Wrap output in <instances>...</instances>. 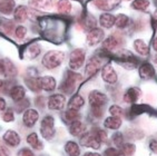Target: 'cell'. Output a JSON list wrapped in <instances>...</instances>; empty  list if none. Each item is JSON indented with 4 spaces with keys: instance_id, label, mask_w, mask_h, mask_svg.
Returning a JSON list of instances; mask_svg holds the SVG:
<instances>
[{
    "instance_id": "obj_24",
    "label": "cell",
    "mask_w": 157,
    "mask_h": 156,
    "mask_svg": "<svg viewBox=\"0 0 157 156\" xmlns=\"http://www.w3.org/2000/svg\"><path fill=\"white\" fill-rule=\"evenodd\" d=\"M134 48H135V50L139 55H142V56H147L149 54V47H148L147 44L144 40H142V39H137V40L134 41Z\"/></svg>"
},
{
    "instance_id": "obj_50",
    "label": "cell",
    "mask_w": 157,
    "mask_h": 156,
    "mask_svg": "<svg viewBox=\"0 0 157 156\" xmlns=\"http://www.w3.org/2000/svg\"><path fill=\"white\" fill-rule=\"evenodd\" d=\"M155 63L157 64V56H156V58H155Z\"/></svg>"
},
{
    "instance_id": "obj_40",
    "label": "cell",
    "mask_w": 157,
    "mask_h": 156,
    "mask_svg": "<svg viewBox=\"0 0 157 156\" xmlns=\"http://www.w3.org/2000/svg\"><path fill=\"white\" fill-rule=\"evenodd\" d=\"M124 111H123V108L121 106H117V105H113L112 107L109 108V114L112 115V116H117V117H121L123 115Z\"/></svg>"
},
{
    "instance_id": "obj_31",
    "label": "cell",
    "mask_w": 157,
    "mask_h": 156,
    "mask_svg": "<svg viewBox=\"0 0 157 156\" xmlns=\"http://www.w3.org/2000/svg\"><path fill=\"white\" fill-rule=\"evenodd\" d=\"M121 150V156H133L134 153H135V150H136V147L134 144H129V143H125L123 146L119 148Z\"/></svg>"
},
{
    "instance_id": "obj_17",
    "label": "cell",
    "mask_w": 157,
    "mask_h": 156,
    "mask_svg": "<svg viewBox=\"0 0 157 156\" xmlns=\"http://www.w3.org/2000/svg\"><path fill=\"white\" fill-rule=\"evenodd\" d=\"M154 74H155V69L151 64L145 63L139 67V76L143 79H151L154 76Z\"/></svg>"
},
{
    "instance_id": "obj_27",
    "label": "cell",
    "mask_w": 157,
    "mask_h": 156,
    "mask_svg": "<svg viewBox=\"0 0 157 156\" xmlns=\"http://www.w3.org/2000/svg\"><path fill=\"white\" fill-rule=\"evenodd\" d=\"M13 16H15V19L17 21H25L28 17V9L26 6H18L17 8H15L13 10Z\"/></svg>"
},
{
    "instance_id": "obj_10",
    "label": "cell",
    "mask_w": 157,
    "mask_h": 156,
    "mask_svg": "<svg viewBox=\"0 0 157 156\" xmlns=\"http://www.w3.org/2000/svg\"><path fill=\"white\" fill-rule=\"evenodd\" d=\"M101 77L108 84H115L118 79L115 69L113 68L110 64H106L105 66H104L103 70H101Z\"/></svg>"
},
{
    "instance_id": "obj_43",
    "label": "cell",
    "mask_w": 157,
    "mask_h": 156,
    "mask_svg": "<svg viewBox=\"0 0 157 156\" xmlns=\"http://www.w3.org/2000/svg\"><path fill=\"white\" fill-rule=\"evenodd\" d=\"M18 156H35V154L28 148H22L18 152Z\"/></svg>"
},
{
    "instance_id": "obj_36",
    "label": "cell",
    "mask_w": 157,
    "mask_h": 156,
    "mask_svg": "<svg viewBox=\"0 0 157 156\" xmlns=\"http://www.w3.org/2000/svg\"><path fill=\"white\" fill-rule=\"evenodd\" d=\"M39 54H40V47L38 45H31V46L28 47L27 56H28L29 59H33V58H36Z\"/></svg>"
},
{
    "instance_id": "obj_1",
    "label": "cell",
    "mask_w": 157,
    "mask_h": 156,
    "mask_svg": "<svg viewBox=\"0 0 157 156\" xmlns=\"http://www.w3.org/2000/svg\"><path fill=\"white\" fill-rule=\"evenodd\" d=\"M63 59H65V54L63 51L50 50L42 57L41 63L47 69H55L60 66Z\"/></svg>"
},
{
    "instance_id": "obj_20",
    "label": "cell",
    "mask_w": 157,
    "mask_h": 156,
    "mask_svg": "<svg viewBox=\"0 0 157 156\" xmlns=\"http://www.w3.org/2000/svg\"><path fill=\"white\" fill-rule=\"evenodd\" d=\"M15 0H2V1H0V12L3 15L12 14L15 10Z\"/></svg>"
},
{
    "instance_id": "obj_38",
    "label": "cell",
    "mask_w": 157,
    "mask_h": 156,
    "mask_svg": "<svg viewBox=\"0 0 157 156\" xmlns=\"http://www.w3.org/2000/svg\"><path fill=\"white\" fill-rule=\"evenodd\" d=\"M26 84L28 85V87L30 88L33 92H39L41 88L39 86V81H38V78H33V79H27L26 80Z\"/></svg>"
},
{
    "instance_id": "obj_11",
    "label": "cell",
    "mask_w": 157,
    "mask_h": 156,
    "mask_svg": "<svg viewBox=\"0 0 157 156\" xmlns=\"http://www.w3.org/2000/svg\"><path fill=\"white\" fill-rule=\"evenodd\" d=\"M39 119V113L35 109H26L22 116V122L27 127H33L37 120Z\"/></svg>"
},
{
    "instance_id": "obj_45",
    "label": "cell",
    "mask_w": 157,
    "mask_h": 156,
    "mask_svg": "<svg viewBox=\"0 0 157 156\" xmlns=\"http://www.w3.org/2000/svg\"><path fill=\"white\" fill-rule=\"evenodd\" d=\"M9 150L6 146H0V156H9Z\"/></svg>"
},
{
    "instance_id": "obj_37",
    "label": "cell",
    "mask_w": 157,
    "mask_h": 156,
    "mask_svg": "<svg viewBox=\"0 0 157 156\" xmlns=\"http://www.w3.org/2000/svg\"><path fill=\"white\" fill-rule=\"evenodd\" d=\"M112 142L116 145V146H117L118 150H119V148L125 144L124 143V136H123L121 133H115L112 137Z\"/></svg>"
},
{
    "instance_id": "obj_5",
    "label": "cell",
    "mask_w": 157,
    "mask_h": 156,
    "mask_svg": "<svg viewBox=\"0 0 157 156\" xmlns=\"http://www.w3.org/2000/svg\"><path fill=\"white\" fill-rule=\"evenodd\" d=\"M104 36V30L100 29V28H93V29L89 30L87 37H86V41H87V45L90 46V47H95L97 46L99 42L103 41Z\"/></svg>"
},
{
    "instance_id": "obj_47",
    "label": "cell",
    "mask_w": 157,
    "mask_h": 156,
    "mask_svg": "<svg viewBox=\"0 0 157 156\" xmlns=\"http://www.w3.org/2000/svg\"><path fill=\"white\" fill-rule=\"evenodd\" d=\"M84 156H101V155H99L98 153H90V152H89V153L85 154Z\"/></svg>"
},
{
    "instance_id": "obj_34",
    "label": "cell",
    "mask_w": 157,
    "mask_h": 156,
    "mask_svg": "<svg viewBox=\"0 0 157 156\" xmlns=\"http://www.w3.org/2000/svg\"><path fill=\"white\" fill-rule=\"evenodd\" d=\"M149 7L148 0H134L132 3V8L136 10H146Z\"/></svg>"
},
{
    "instance_id": "obj_6",
    "label": "cell",
    "mask_w": 157,
    "mask_h": 156,
    "mask_svg": "<svg viewBox=\"0 0 157 156\" xmlns=\"http://www.w3.org/2000/svg\"><path fill=\"white\" fill-rule=\"evenodd\" d=\"M80 143L82 146L90 147L94 150H98L101 145V142L99 141V138L95 135L94 133H84L82 136L80 137Z\"/></svg>"
},
{
    "instance_id": "obj_35",
    "label": "cell",
    "mask_w": 157,
    "mask_h": 156,
    "mask_svg": "<svg viewBox=\"0 0 157 156\" xmlns=\"http://www.w3.org/2000/svg\"><path fill=\"white\" fill-rule=\"evenodd\" d=\"M63 117H65V119H66L67 122H75V120H78L79 113H78V111H74V109H70L69 108L67 111H65Z\"/></svg>"
},
{
    "instance_id": "obj_18",
    "label": "cell",
    "mask_w": 157,
    "mask_h": 156,
    "mask_svg": "<svg viewBox=\"0 0 157 156\" xmlns=\"http://www.w3.org/2000/svg\"><path fill=\"white\" fill-rule=\"evenodd\" d=\"M10 97L13 102H20L25 98V95H26V89H25L22 86H15L12 87L10 90Z\"/></svg>"
},
{
    "instance_id": "obj_3",
    "label": "cell",
    "mask_w": 157,
    "mask_h": 156,
    "mask_svg": "<svg viewBox=\"0 0 157 156\" xmlns=\"http://www.w3.org/2000/svg\"><path fill=\"white\" fill-rule=\"evenodd\" d=\"M85 57H86V53L84 49L77 48L75 50L71 51L70 54V59H69V67L73 70H77L84 65L85 63Z\"/></svg>"
},
{
    "instance_id": "obj_19",
    "label": "cell",
    "mask_w": 157,
    "mask_h": 156,
    "mask_svg": "<svg viewBox=\"0 0 157 156\" xmlns=\"http://www.w3.org/2000/svg\"><path fill=\"white\" fill-rule=\"evenodd\" d=\"M69 132L71 135L74 136H79L84 134L86 132V125L79 122V120H75V122H71V125L69 126Z\"/></svg>"
},
{
    "instance_id": "obj_33",
    "label": "cell",
    "mask_w": 157,
    "mask_h": 156,
    "mask_svg": "<svg viewBox=\"0 0 157 156\" xmlns=\"http://www.w3.org/2000/svg\"><path fill=\"white\" fill-rule=\"evenodd\" d=\"M128 22H129L128 17L126 15H123V14H119L115 19V25L117 26V28H121V29L126 27Z\"/></svg>"
},
{
    "instance_id": "obj_4",
    "label": "cell",
    "mask_w": 157,
    "mask_h": 156,
    "mask_svg": "<svg viewBox=\"0 0 157 156\" xmlns=\"http://www.w3.org/2000/svg\"><path fill=\"white\" fill-rule=\"evenodd\" d=\"M118 60L123 64L127 69H133L136 67V58L134 57L133 54L128 50H119L116 55Z\"/></svg>"
},
{
    "instance_id": "obj_2",
    "label": "cell",
    "mask_w": 157,
    "mask_h": 156,
    "mask_svg": "<svg viewBox=\"0 0 157 156\" xmlns=\"http://www.w3.org/2000/svg\"><path fill=\"white\" fill-rule=\"evenodd\" d=\"M82 79V76L76 74L74 72H68L66 74V77L63 79V81L60 85V90H63V93L66 94H71L73 90L76 88V84L77 81Z\"/></svg>"
},
{
    "instance_id": "obj_39",
    "label": "cell",
    "mask_w": 157,
    "mask_h": 156,
    "mask_svg": "<svg viewBox=\"0 0 157 156\" xmlns=\"http://www.w3.org/2000/svg\"><path fill=\"white\" fill-rule=\"evenodd\" d=\"M15 35L18 39H24L27 35V28L25 26H18L15 30Z\"/></svg>"
},
{
    "instance_id": "obj_12",
    "label": "cell",
    "mask_w": 157,
    "mask_h": 156,
    "mask_svg": "<svg viewBox=\"0 0 157 156\" xmlns=\"http://www.w3.org/2000/svg\"><path fill=\"white\" fill-rule=\"evenodd\" d=\"M121 0H94L93 3L96 8H98L99 10H105V11H108V10L115 9L116 7L118 6Z\"/></svg>"
},
{
    "instance_id": "obj_29",
    "label": "cell",
    "mask_w": 157,
    "mask_h": 156,
    "mask_svg": "<svg viewBox=\"0 0 157 156\" xmlns=\"http://www.w3.org/2000/svg\"><path fill=\"white\" fill-rule=\"evenodd\" d=\"M65 150L68 156H79L80 155V150L79 146L75 142H67L65 145Z\"/></svg>"
},
{
    "instance_id": "obj_13",
    "label": "cell",
    "mask_w": 157,
    "mask_h": 156,
    "mask_svg": "<svg viewBox=\"0 0 157 156\" xmlns=\"http://www.w3.org/2000/svg\"><path fill=\"white\" fill-rule=\"evenodd\" d=\"M2 139L3 142H6L7 144L9 145V146H12V147H16L18 146L20 144V136L18 135V133L15 132V131H7L2 136Z\"/></svg>"
},
{
    "instance_id": "obj_16",
    "label": "cell",
    "mask_w": 157,
    "mask_h": 156,
    "mask_svg": "<svg viewBox=\"0 0 157 156\" xmlns=\"http://www.w3.org/2000/svg\"><path fill=\"white\" fill-rule=\"evenodd\" d=\"M140 94H142V92H140L138 88H134L133 87V88L127 89V92L124 94L125 103H127V104H134V103L136 102L137 99L139 98Z\"/></svg>"
},
{
    "instance_id": "obj_26",
    "label": "cell",
    "mask_w": 157,
    "mask_h": 156,
    "mask_svg": "<svg viewBox=\"0 0 157 156\" xmlns=\"http://www.w3.org/2000/svg\"><path fill=\"white\" fill-rule=\"evenodd\" d=\"M85 100L80 95H75L70 98L69 103H68V107L70 109H74V111H79L80 108L84 106Z\"/></svg>"
},
{
    "instance_id": "obj_25",
    "label": "cell",
    "mask_w": 157,
    "mask_h": 156,
    "mask_svg": "<svg viewBox=\"0 0 157 156\" xmlns=\"http://www.w3.org/2000/svg\"><path fill=\"white\" fill-rule=\"evenodd\" d=\"M104 125H105V127H107L109 129H118L121 126V118L117 116L108 117V118L105 119Z\"/></svg>"
},
{
    "instance_id": "obj_14",
    "label": "cell",
    "mask_w": 157,
    "mask_h": 156,
    "mask_svg": "<svg viewBox=\"0 0 157 156\" xmlns=\"http://www.w3.org/2000/svg\"><path fill=\"white\" fill-rule=\"evenodd\" d=\"M39 86L42 90L46 92H52L56 88V79L52 76H42L38 78Z\"/></svg>"
},
{
    "instance_id": "obj_22",
    "label": "cell",
    "mask_w": 157,
    "mask_h": 156,
    "mask_svg": "<svg viewBox=\"0 0 157 156\" xmlns=\"http://www.w3.org/2000/svg\"><path fill=\"white\" fill-rule=\"evenodd\" d=\"M115 19H116L115 16L110 15V14H103V15L99 17L100 26L109 29V28H112L113 26L115 25Z\"/></svg>"
},
{
    "instance_id": "obj_41",
    "label": "cell",
    "mask_w": 157,
    "mask_h": 156,
    "mask_svg": "<svg viewBox=\"0 0 157 156\" xmlns=\"http://www.w3.org/2000/svg\"><path fill=\"white\" fill-rule=\"evenodd\" d=\"M2 120L3 122H7V123L13 122V120H15V114H13V111H12V109H7V111H5V114L2 115Z\"/></svg>"
},
{
    "instance_id": "obj_42",
    "label": "cell",
    "mask_w": 157,
    "mask_h": 156,
    "mask_svg": "<svg viewBox=\"0 0 157 156\" xmlns=\"http://www.w3.org/2000/svg\"><path fill=\"white\" fill-rule=\"evenodd\" d=\"M105 155L106 156H121V150H118V148H113V147H110V148H107V150H105Z\"/></svg>"
},
{
    "instance_id": "obj_49",
    "label": "cell",
    "mask_w": 157,
    "mask_h": 156,
    "mask_svg": "<svg viewBox=\"0 0 157 156\" xmlns=\"http://www.w3.org/2000/svg\"><path fill=\"white\" fill-rule=\"evenodd\" d=\"M3 86V80H1V79H0V88L2 87Z\"/></svg>"
},
{
    "instance_id": "obj_32",
    "label": "cell",
    "mask_w": 157,
    "mask_h": 156,
    "mask_svg": "<svg viewBox=\"0 0 157 156\" xmlns=\"http://www.w3.org/2000/svg\"><path fill=\"white\" fill-rule=\"evenodd\" d=\"M40 133L44 138L52 139L55 136V128L54 126H40Z\"/></svg>"
},
{
    "instance_id": "obj_23",
    "label": "cell",
    "mask_w": 157,
    "mask_h": 156,
    "mask_svg": "<svg viewBox=\"0 0 157 156\" xmlns=\"http://www.w3.org/2000/svg\"><path fill=\"white\" fill-rule=\"evenodd\" d=\"M121 44V39L116 37L115 35H113V36L108 37L107 39H105V41L103 44V47L104 49L106 50H114V49L117 48V46Z\"/></svg>"
},
{
    "instance_id": "obj_44",
    "label": "cell",
    "mask_w": 157,
    "mask_h": 156,
    "mask_svg": "<svg viewBox=\"0 0 157 156\" xmlns=\"http://www.w3.org/2000/svg\"><path fill=\"white\" fill-rule=\"evenodd\" d=\"M149 147H151V150H153L155 154H157V141L156 139L151 141V143H149Z\"/></svg>"
},
{
    "instance_id": "obj_28",
    "label": "cell",
    "mask_w": 157,
    "mask_h": 156,
    "mask_svg": "<svg viewBox=\"0 0 157 156\" xmlns=\"http://www.w3.org/2000/svg\"><path fill=\"white\" fill-rule=\"evenodd\" d=\"M27 143L30 145L33 148H35V150H42V147H44V145H42V143L40 142V139L38 138V135H37L36 133H31V134L28 135Z\"/></svg>"
},
{
    "instance_id": "obj_15",
    "label": "cell",
    "mask_w": 157,
    "mask_h": 156,
    "mask_svg": "<svg viewBox=\"0 0 157 156\" xmlns=\"http://www.w3.org/2000/svg\"><path fill=\"white\" fill-rule=\"evenodd\" d=\"M99 68H100V59L98 57H93L91 59H89L87 66H86V76L87 77L94 76L98 72Z\"/></svg>"
},
{
    "instance_id": "obj_46",
    "label": "cell",
    "mask_w": 157,
    "mask_h": 156,
    "mask_svg": "<svg viewBox=\"0 0 157 156\" xmlns=\"http://www.w3.org/2000/svg\"><path fill=\"white\" fill-rule=\"evenodd\" d=\"M6 100L2 98V97H0V111H5V108H6Z\"/></svg>"
},
{
    "instance_id": "obj_48",
    "label": "cell",
    "mask_w": 157,
    "mask_h": 156,
    "mask_svg": "<svg viewBox=\"0 0 157 156\" xmlns=\"http://www.w3.org/2000/svg\"><path fill=\"white\" fill-rule=\"evenodd\" d=\"M154 49L155 50H157V38L154 40Z\"/></svg>"
},
{
    "instance_id": "obj_21",
    "label": "cell",
    "mask_w": 157,
    "mask_h": 156,
    "mask_svg": "<svg viewBox=\"0 0 157 156\" xmlns=\"http://www.w3.org/2000/svg\"><path fill=\"white\" fill-rule=\"evenodd\" d=\"M30 5L39 10H50L52 8V0H30Z\"/></svg>"
},
{
    "instance_id": "obj_8",
    "label": "cell",
    "mask_w": 157,
    "mask_h": 156,
    "mask_svg": "<svg viewBox=\"0 0 157 156\" xmlns=\"http://www.w3.org/2000/svg\"><path fill=\"white\" fill-rule=\"evenodd\" d=\"M66 98L61 94H56L49 97L48 99V108L52 111H61L65 107Z\"/></svg>"
},
{
    "instance_id": "obj_30",
    "label": "cell",
    "mask_w": 157,
    "mask_h": 156,
    "mask_svg": "<svg viewBox=\"0 0 157 156\" xmlns=\"http://www.w3.org/2000/svg\"><path fill=\"white\" fill-rule=\"evenodd\" d=\"M57 9L58 11L63 14V15H67V14H70V11L73 9V6H71L69 0H58Z\"/></svg>"
},
{
    "instance_id": "obj_7",
    "label": "cell",
    "mask_w": 157,
    "mask_h": 156,
    "mask_svg": "<svg viewBox=\"0 0 157 156\" xmlns=\"http://www.w3.org/2000/svg\"><path fill=\"white\" fill-rule=\"evenodd\" d=\"M107 96L98 90H93L89 93V104L91 107H103L107 103Z\"/></svg>"
},
{
    "instance_id": "obj_51",
    "label": "cell",
    "mask_w": 157,
    "mask_h": 156,
    "mask_svg": "<svg viewBox=\"0 0 157 156\" xmlns=\"http://www.w3.org/2000/svg\"><path fill=\"white\" fill-rule=\"evenodd\" d=\"M126 1H129V0H126Z\"/></svg>"
},
{
    "instance_id": "obj_9",
    "label": "cell",
    "mask_w": 157,
    "mask_h": 156,
    "mask_svg": "<svg viewBox=\"0 0 157 156\" xmlns=\"http://www.w3.org/2000/svg\"><path fill=\"white\" fill-rule=\"evenodd\" d=\"M16 74H17V69L9 59L0 60V75L5 77H12Z\"/></svg>"
}]
</instances>
